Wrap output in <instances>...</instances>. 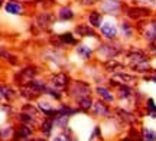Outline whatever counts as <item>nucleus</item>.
<instances>
[{
    "label": "nucleus",
    "mask_w": 156,
    "mask_h": 141,
    "mask_svg": "<svg viewBox=\"0 0 156 141\" xmlns=\"http://www.w3.org/2000/svg\"><path fill=\"white\" fill-rule=\"evenodd\" d=\"M98 92H100L101 95L103 96H106L107 99H112V95H108V94H107V91L106 89H98Z\"/></svg>",
    "instance_id": "obj_5"
},
{
    "label": "nucleus",
    "mask_w": 156,
    "mask_h": 141,
    "mask_svg": "<svg viewBox=\"0 0 156 141\" xmlns=\"http://www.w3.org/2000/svg\"><path fill=\"white\" fill-rule=\"evenodd\" d=\"M6 10L9 12V13L17 15V13L22 12V7H20V5H17V3H7V5H6Z\"/></svg>",
    "instance_id": "obj_2"
},
{
    "label": "nucleus",
    "mask_w": 156,
    "mask_h": 141,
    "mask_svg": "<svg viewBox=\"0 0 156 141\" xmlns=\"http://www.w3.org/2000/svg\"><path fill=\"white\" fill-rule=\"evenodd\" d=\"M71 16H73V13H71V10H69V9H67V10H62L61 17H71Z\"/></svg>",
    "instance_id": "obj_4"
},
{
    "label": "nucleus",
    "mask_w": 156,
    "mask_h": 141,
    "mask_svg": "<svg viewBox=\"0 0 156 141\" xmlns=\"http://www.w3.org/2000/svg\"><path fill=\"white\" fill-rule=\"evenodd\" d=\"M91 22H93V25H95V26H100L101 17L98 16L97 13H94V15H91Z\"/></svg>",
    "instance_id": "obj_3"
},
{
    "label": "nucleus",
    "mask_w": 156,
    "mask_h": 141,
    "mask_svg": "<svg viewBox=\"0 0 156 141\" xmlns=\"http://www.w3.org/2000/svg\"><path fill=\"white\" fill-rule=\"evenodd\" d=\"M103 33L106 35L107 38H113V36H116V28L113 26L112 23H106L103 26Z\"/></svg>",
    "instance_id": "obj_1"
}]
</instances>
